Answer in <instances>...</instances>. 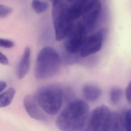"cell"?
<instances>
[{
    "label": "cell",
    "instance_id": "9c48e42d",
    "mask_svg": "<svg viewBox=\"0 0 131 131\" xmlns=\"http://www.w3.org/2000/svg\"><path fill=\"white\" fill-rule=\"evenodd\" d=\"M24 106L28 115L34 119L43 120L45 116L39 109L36 96L28 95L25 97L23 101Z\"/></svg>",
    "mask_w": 131,
    "mask_h": 131
},
{
    "label": "cell",
    "instance_id": "ac0fdd59",
    "mask_svg": "<svg viewBox=\"0 0 131 131\" xmlns=\"http://www.w3.org/2000/svg\"><path fill=\"white\" fill-rule=\"evenodd\" d=\"M14 45V43L11 40L0 38V47L6 48H10L13 47Z\"/></svg>",
    "mask_w": 131,
    "mask_h": 131
},
{
    "label": "cell",
    "instance_id": "5b68a950",
    "mask_svg": "<svg viewBox=\"0 0 131 131\" xmlns=\"http://www.w3.org/2000/svg\"><path fill=\"white\" fill-rule=\"evenodd\" d=\"M112 111L105 105H101L90 114L86 130L108 131Z\"/></svg>",
    "mask_w": 131,
    "mask_h": 131
},
{
    "label": "cell",
    "instance_id": "8992f818",
    "mask_svg": "<svg viewBox=\"0 0 131 131\" xmlns=\"http://www.w3.org/2000/svg\"><path fill=\"white\" fill-rule=\"evenodd\" d=\"M86 37V29L83 23L73 26L65 42L67 52L71 54L79 52Z\"/></svg>",
    "mask_w": 131,
    "mask_h": 131
},
{
    "label": "cell",
    "instance_id": "277c9868",
    "mask_svg": "<svg viewBox=\"0 0 131 131\" xmlns=\"http://www.w3.org/2000/svg\"><path fill=\"white\" fill-rule=\"evenodd\" d=\"M41 108L50 115L56 114L62 104L63 91L61 86L50 84L40 87L36 95Z\"/></svg>",
    "mask_w": 131,
    "mask_h": 131
},
{
    "label": "cell",
    "instance_id": "e0dca14e",
    "mask_svg": "<svg viewBox=\"0 0 131 131\" xmlns=\"http://www.w3.org/2000/svg\"><path fill=\"white\" fill-rule=\"evenodd\" d=\"M12 11V9L10 7L0 4V19L7 17Z\"/></svg>",
    "mask_w": 131,
    "mask_h": 131
},
{
    "label": "cell",
    "instance_id": "6da1fadb",
    "mask_svg": "<svg viewBox=\"0 0 131 131\" xmlns=\"http://www.w3.org/2000/svg\"><path fill=\"white\" fill-rule=\"evenodd\" d=\"M89 110L86 102L82 100H75L70 103L57 116L56 126L62 131L85 130L89 117Z\"/></svg>",
    "mask_w": 131,
    "mask_h": 131
},
{
    "label": "cell",
    "instance_id": "44dd1931",
    "mask_svg": "<svg viewBox=\"0 0 131 131\" xmlns=\"http://www.w3.org/2000/svg\"><path fill=\"white\" fill-rule=\"evenodd\" d=\"M7 86V84L5 81L0 80V93L4 91Z\"/></svg>",
    "mask_w": 131,
    "mask_h": 131
},
{
    "label": "cell",
    "instance_id": "3957f363",
    "mask_svg": "<svg viewBox=\"0 0 131 131\" xmlns=\"http://www.w3.org/2000/svg\"><path fill=\"white\" fill-rule=\"evenodd\" d=\"M52 18L56 39L61 41L66 38L73 26V21L69 7L63 0H54Z\"/></svg>",
    "mask_w": 131,
    "mask_h": 131
},
{
    "label": "cell",
    "instance_id": "4fadbf2b",
    "mask_svg": "<svg viewBox=\"0 0 131 131\" xmlns=\"http://www.w3.org/2000/svg\"><path fill=\"white\" fill-rule=\"evenodd\" d=\"M15 90L14 88H11L0 94V108L9 105L12 102L15 96Z\"/></svg>",
    "mask_w": 131,
    "mask_h": 131
},
{
    "label": "cell",
    "instance_id": "ffe728a7",
    "mask_svg": "<svg viewBox=\"0 0 131 131\" xmlns=\"http://www.w3.org/2000/svg\"><path fill=\"white\" fill-rule=\"evenodd\" d=\"M0 63L4 65H7L9 63V60L6 56L0 52Z\"/></svg>",
    "mask_w": 131,
    "mask_h": 131
},
{
    "label": "cell",
    "instance_id": "7402d4cb",
    "mask_svg": "<svg viewBox=\"0 0 131 131\" xmlns=\"http://www.w3.org/2000/svg\"><path fill=\"white\" fill-rule=\"evenodd\" d=\"M79 1L86 4H88L90 2V0H79Z\"/></svg>",
    "mask_w": 131,
    "mask_h": 131
},
{
    "label": "cell",
    "instance_id": "5bb4252c",
    "mask_svg": "<svg viewBox=\"0 0 131 131\" xmlns=\"http://www.w3.org/2000/svg\"><path fill=\"white\" fill-rule=\"evenodd\" d=\"M32 6L36 13H42L46 12L49 8V4L47 2L42 0H33Z\"/></svg>",
    "mask_w": 131,
    "mask_h": 131
},
{
    "label": "cell",
    "instance_id": "7c38bea8",
    "mask_svg": "<svg viewBox=\"0 0 131 131\" xmlns=\"http://www.w3.org/2000/svg\"><path fill=\"white\" fill-rule=\"evenodd\" d=\"M124 131L122 114L116 112H112L108 131Z\"/></svg>",
    "mask_w": 131,
    "mask_h": 131
},
{
    "label": "cell",
    "instance_id": "ba28073f",
    "mask_svg": "<svg viewBox=\"0 0 131 131\" xmlns=\"http://www.w3.org/2000/svg\"><path fill=\"white\" fill-rule=\"evenodd\" d=\"M102 9L99 0H92L86 7L83 13V24L86 28L90 29L94 25L100 14Z\"/></svg>",
    "mask_w": 131,
    "mask_h": 131
},
{
    "label": "cell",
    "instance_id": "52a82bcc",
    "mask_svg": "<svg viewBox=\"0 0 131 131\" xmlns=\"http://www.w3.org/2000/svg\"><path fill=\"white\" fill-rule=\"evenodd\" d=\"M105 30H101L86 37L79 52L81 57H87L97 52L101 49L105 36Z\"/></svg>",
    "mask_w": 131,
    "mask_h": 131
},
{
    "label": "cell",
    "instance_id": "d6986e66",
    "mask_svg": "<svg viewBox=\"0 0 131 131\" xmlns=\"http://www.w3.org/2000/svg\"><path fill=\"white\" fill-rule=\"evenodd\" d=\"M131 82H129L126 87L125 90V95L126 100L129 104H131Z\"/></svg>",
    "mask_w": 131,
    "mask_h": 131
},
{
    "label": "cell",
    "instance_id": "cb8c5ba5",
    "mask_svg": "<svg viewBox=\"0 0 131 131\" xmlns=\"http://www.w3.org/2000/svg\"><path fill=\"white\" fill-rule=\"evenodd\" d=\"M50 1H54V0H50Z\"/></svg>",
    "mask_w": 131,
    "mask_h": 131
},
{
    "label": "cell",
    "instance_id": "8fae6325",
    "mask_svg": "<svg viewBox=\"0 0 131 131\" xmlns=\"http://www.w3.org/2000/svg\"><path fill=\"white\" fill-rule=\"evenodd\" d=\"M83 95L87 100L94 101L100 97L102 91L99 88L95 85L88 84L84 86L83 89Z\"/></svg>",
    "mask_w": 131,
    "mask_h": 131
},
{
    "label": "cell",
    "instance_id": "30bf717a",
    "mask_svg": "<svg viewBox=\"0 0 131 131\" xmlns=\"http://www.w3.org/2000/svg\"><path fill=\"white\" fill-rule=\"evenodd\" d=\"M31 51L29 47L24 50L17 68V76L19 79H23L27 74L30 67Z\"/></svg>",
    "mask_w": 131,
    "mask_h": 131
},
{
    "label": "cell",
    "instance_id": "603a6c76",
    "mask_svg": "<svg viewBox=\"0 0 131 131\" xmlns=\"http://www.w3.org/2000/svg\"><path fill=\"white\" fill-rule=\"evenodd\" d=\"M67 1H72V0H67Z\"/></svg>",
    "mask_w": 131,
    "mask_h": 131
},
{
    "label": "cell",
    "instance_id": "2e32d148",
    "mask_svg": "<svg viewBox=\"0 0 131 131\" xmlns=\"http://www.w3.org/2000/svg\"><path fill=\"white\" fill-rule=\"evenodd\" d=\"M122 90L120 88H113L110 92V98L112 103L114 105H116L119 103L122 99L123 95Z\"/></svg>",
    "mask_w": 131,
    "mask_h": 131
},
{
    "label": "cell",
    "instance_id": "7a4b0ae2",
    "mask_svg": "<svg viewBox=\"0 0 131 131\" xmlns=\"http://www.w3.org/2000/svg\"><path fill=\"white\" fill-rule=\"evenodd\" d=\"M61 67V60L57 52L50 47L43 48L38 54L34 70L35 77L45 80L55 76Z\"/></svg>",
    "mask_w": 131,
    "mask_h": 131
},
{
    "label": "cell",
    "instance_id": "9a60e30c",
    "mask_svg": "<svg viewBox=\"0 0 131 131\" xmlns=\"http://www.w3.org/2000/svg\"><path fill=\"white\" fill-rule=\"evenodd\" d=\"M121 114L122 118L123 130L126 131H131V110L128 109L123 112Z\"/></svg>",
    "mask_w": 131,
    "mask_h": 131
}]
</instances>
